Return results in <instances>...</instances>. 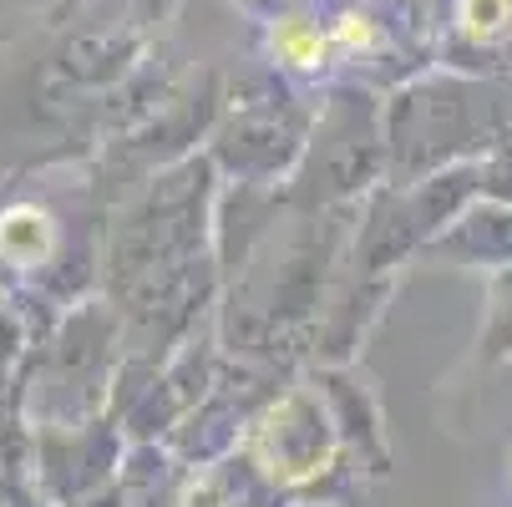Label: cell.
<instances>
[{
    "label": "cell",
    "instance_id": "obj_1",
    "mask_svg": "<svg viewBox=\"0 0 512 507\" xmlns=\"http://www.w3.org/2000/svg\"><path fill=\"white\" fill-rule=\"evenodd\" d=\"M46 239H51V229H46V219H41L36 208H11L6 224H0V254L21 259V264H31L36 254H46Z\"/></svg>",
    "mask_w": 512,
    "mask_h": 507
},
{
    "label": "cell",
    "instance_id": "obj_2",
    "mask_svg": "<svg viewBox=\"0 0 512 507\" xmlns=\"http://www.w3.org/2000/svg\"><path fill=\"white\" fill-rule=\"evenodd\" d=\"M274 56H279L284 66H320L325 36H320L315 26H305V21H284V26L274 31Z\"/></svg>",
    "mask_w": 512,
    "mask_h": 507
},
{
    "label": "cell",
    "instance_id": "obj_3",
    "mask_svg": "<svg viewBox=\"0 0 512 507\" xmlns=\"http://www.w3.org/2000/svg\"><path fill=\"white\" fill-rule=\"evenodd\" d=\"M512 21V0H467L462 6V31L467 36H497L502 26Z\"/></svg>",
    "mask_w": 512,
    "mask_h": 507
}]
</instances>
